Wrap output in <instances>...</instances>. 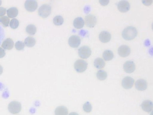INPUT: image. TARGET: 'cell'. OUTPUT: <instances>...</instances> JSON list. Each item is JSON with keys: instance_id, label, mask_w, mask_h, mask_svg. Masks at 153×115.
<instances>
[{"instance_id": "cell-1", "label": "cell", "mask_w": 153, "mask_h": 115, "mask_svg": "<svg viewBox=\"0 0 153 115\" xmlns=\"http://www.w3.org/2000/svg\"><path fill=\"white\" fill-rule=\"evenodd\" d=\"M138 32L136 28L129 26L126 27L123 31L122 35L123 38L126 41H131L136 38Z\"/></svg>"}, {"instance_id": "cell-2", "label": "cell", "mask_w": 153, "mask_h": 115, "mask_svg": "<svg viewBox=\"0 0 153 115\" xmlns=\"http://www.w3.org/2000/svg\"><path fill=\"white\" fill-rule=\"evenodd\" d=\"M52 8L51 6L44 4L38 9V15L42 18H45L49 16L51 13Z\"/></svg>"}, {"instance_id": "cell-3", "label": "cell", "mask_w": 153, "mask_h": 115, "mask_svg": "<svg viewBox=\"0 0 153 115\" xmlns=\"http://www.w3.org/2000/svg\"><path fill=\"white\" fill-rule=\"evenodd\" d=\"M8 108L9 112L12 114H18L21 111L22 106L21 103L19 102L14 101L9 104Z\"/></svg>"}, {"instance_id": "cell-4", "label": "cell", "mask_w": 153, "mask_h": 115, "mask_svg": "<svg viewBox=\"0 0 153 115\" xmlns=\"http://www.w3.org/2000/svg\"><path fill=\"white\" fill-rule=\"evenodd\" d=\"M87 66V62L83 60H78L74 64L75 70L78 73H83L86 70Z\"/></svg>"}, {"instance_id": "cell-5", "label": "cell", "mask_w": 153, "mask_h": 115, "mask_svg": "<svg viewBox=\"0 0 153 115\" xmlns=\"http://www.w3.org/2000/svg\"><path fill=\"white\" fill-rule=\"evenodd\" d=\"M92 51L89 47L87 46H83L79 48L78 50V54L81 58H88L91 55Z\"/></svg>"}, {"instance_id": "cell-6", "label": "cell", "mask_w": 153, "mask_h": 115, "mask_svg": "<svg viewBox=\"0 0 153 115\" xmlns=\"http://www.w3.org/2000/svg\"><path fill=\"white\" fill-rule=\"evenodd\" d=\"M25 7L28 12H34L38 7V3L35 0H27L25 2Z\"/></svg>"}, {"instance_id": "cell-7", "label": "cell", "mask_w": 153, "mask_h": 115, "mask_svg": "<svg viewBox=\"0 0 153 115\" xmlns=\"http://www.w3.org/2000/svg\"><path fill=\"white\" fill-rule=\"evenodd\" d=\"M85 23L87 26L88 27H94L96 25L97 19L94 15L89 14L85 17Z\"/></svg>"}, {"instance_id": "cell-8", "label": "cell", "mask_w": 153, "mask_h": 115, "mask_svg": "<svg viewBox=\"0 0 153 115\" xmlns=\"http://www.w3.org/2000/svg\"><path fill=\"white\" fill-rule=\"evenodd\" d=\"M80 43L81 39L77 35H72L69 38L68 44L71 48H78L80 45Z\"/></svg>"}, {"instance_id": "cell-9", "label": "cell", "mask_w": 153, "mask_h": 115, "mask_svg": "<svg viewBox=\"0 0 153 115\" xmlns=\"http://www.w3.org/2000/svg\"><path fill=\"white\" fill-rule=\"evenodd\" d=\"M117 7L120 12L126 13L129 10L130 5L127 1H121L118 3Z\"/></svg>"}, {"instance_id": "cell-10", "label": "cell", "mask_w": 153, "mask_h": 115, "mask_svg": "<svg viewBox=\"0 0 153 115\" xmlns=\"http://www.w3.org/2000/svg\"><path fill=\"white\" fill-rule=\"evenodd\" d=\"M134 80L130 77H126L122 81V85L125 89H129L132 87L134 83Z\"/></svg>"}, {"instance_id": "cell-11", "label": "cell", "mask_w": 153, "mask_h": 115, "mask_svg": "<svg viewBox=\"0 0 153 115\" xmlns=\"http://www.w3.org/2000/svg\"><path fill=\"white\" fill-rule=\"evenodd\" d=\"M118 51L120 56L125 58L128 57L130 54L131 49L127 45H123L119 47Z\"/></svg>"}, {"instance_id": "cell-12", "label": "cell", "mask_w": 153, "mask_h": 115, "mask_svg": "<svg viewBox=\"0 0 153 115\" xmlns=\"http://www.w3.org/2000/svg\"><path fill=\"white\" fill-rule=\"evenodd\" d=\"M123 67L124 71L128 74L133 73L136 69L135 63L131 60L126 61L123 65Z\"/></svg>"}, {"instance_id": "cell-13", "label": "cell", "mask_w": 153, "mask_h": 115, "mask_svg": "<svg viewBox=\"0 0 153 115\" xmlns=\"http://www.w3.org/2000/svg\"><path fill=\"white\" fill-rule=\"evenodd\" d=\"M135 87L138 91H145L147 88V83L144 79H139L135 83Z\"/></svg>"}, {"instance_id": "cell-14", "label": "cell", "mask_w": 153, "mask_h": 115, "mask_svg": "<svg viewBox=\"0 0 153 115\" xmlns=\"http://www.w3.org/2000/svg\"><path fill=\"white\" fill-rule=\"evenodd\" d=\"M111 35L107 31H103L100 33L99 35V40L104 43L109 42L111 41Z\"/></svg>"}, {"instance_id": "cell-15", "label": "cell", "mask_w": 153, "mask_h": 115, "mask_svg": "<svg viewBox=\"0 0 153 115\" xmlns=\"http://www.w3.org/2000/svg\"><path fill=\"white\" fill-rule=\"evenodd\" d=\"M141 108L144 111L149 112L153 109V102L149 100H146L143 102L141 105Z\"/></svg>"}, {"instance_id": "cell-16", "label": "cell", "mask_w": 153, "mask_h": 115, "mask_svg": "<svg viewBox=\"0 0 153 115\" xmlns=\"http://www.w3.org/2000/svg\"><path fill=\"white\" fill-rule=\"evenodd\" d=\"M14 46V42L13 40L10 38H7L3 41L1 44V47L4 49L11 50Z\"/></svg>"}, {"instance_id": "cell-17", "label": "cell", "mask_w": 153, "mask_h": 115, "mask_svg": "<svg viewBox=\"0 0 153 115\" xmlns=\"http://www.w3.org/2000/svg\"><path fill=\"white\" fill-rule=\"evenodd\" d=\"M85 21L81 17H77L73 21V26L75 28L78 29H81L85 25Z\"/></svg>"}, {"instance_id": "cell-18", "label": "cell", "mask_w": 153, "mask_h": 115, "mask_svg": "<svg viewBox=\"0 0 153 115\" xmlns=\"http://www.w3.org/2000/svg\"><path fill=\"white\" fill-rule=\"evenodd\" d=\"M54 113L55 115H68V111L66 107L60 106L55 109Z\"/></svg>"}, {"instance_id": "cell-19", "label": "cell", "mask_w": 153, "mask_h": 115, "mask_svg": "<svg viewBox=\"0 0 153 115\" xmlns=\"http://www.w3.org/2000/svg\"><path fill=\"white\" fill-rule=\"evenodd\" d=\"M18 10L16 7H11L7 10V14L9 18H15L18 15Z\"/></svg>"}, {"instance_id": "cell-20", "label": "cell", "mask_w": 153, "mask_h": 115, "mask_svg": "<svg viewBox=\"0 0 153 115\" xmlns=\"http://www.w3.org/2000/svg\"><path fill=\"white\" fill-rule=\"evenodd\" d=\"M94 66L97 69H101L104 67L105 62L101 58H97L94 61Z\"/></svg>"}, {"instance_id": "cell-21", "label": "cell", "mask_w": 153, "mask_h": 115, "mask_svg": "<svg viewBox=\"0 0 153 115\" xmlns=\"http://www.w3.org/2000/svg\"><path fill=\"white\" fill-rule=\"evenodd\" d=\"M36 43L35 39L33 37H28L26 38L25 41V44L29 48H32L35 46Z\"/></svg>"}, {"instance_id": "cell-22", "label": "cell", "mask_w": 153, "mask_h": 115, "mask_svg": "<svg viewBox=\"0 0 153 115\" xmlns=\"http://www.w3.org/2000/svg\"><path fill=\"white\" fill-rule=\"evenodd\" d=\"M103 58L106 61L111 60L114 58V53L111 51L107 50L105 51L103 53Z\"/></svg>"}, {"instance_id": "cell-23", "label": "cell", "mask_w": 153, "mask_h": 115, "mask_svg": "<svg viewBox=\"0 0 153 115\" xmlns=\"http://www.w3.org/2000/svg\"><path fill=\"white\" fill-rule=\"evenodd\" d=\"M26 31L29 35H34L36 33V27L34 25H28L26 28Z\"/></svg>"}, {"instance_id": "cell-24", "label": "cell", "mask_w": 153, "mask_h": 115, "mask_svg": "<svg viewBox=\"0 0 153 115\" xmlns=\"http://www.w3.org/2000/svg\"><path fill=\"white\" fill-rule=\"evenodd\" d=\"M96 75L97 79L100 81H103L105 80L107 77V73L103 70H100L97 71Z\"/></svg>"}, {"instance_id": "cell-25", "label": "cell", "mask_w": 153, "mask_h": 115, "mask_svg": "<svg viewBox=\"0 0 153 115\" xmlns=\"http://www.w3.org/2000/svg\"><path fill=\"white\" fill-rule=\"evenodd\" d=\"M63 22H64V19L61 16H56L53 18V23L55 25L58 26L62 25L63 24Z\"/></svg>"}, {"instance_id": "cell-26", "label": "cell", "mask_w": 153, "mask_h": 115, "mask_svg": "<svg viewBox=\"0 0 153 115\" xmlns=\"http://www.w3.org/2000/svg\"><path fill=\"white\" fill-rule=\"evenodd\" d=\"M10 21V18L6 16L0 18V24H1L4 27H7L9 26Z\"/></svg>"}, {"instance_id": "cell-27", "label": "cell", "mask_w": 153, "mask_h": 115, "mask_svg": "<svg viewBox=\"0 0 153 115\" xmlns=\"http://www.w3.org/2000/svg\"><path fill=\"white\" fill-rule=\"evenodd\" d=\"M19 21L16 18H13L10 23V26L12 29H16L19 26Z\"/></svg>"}, {"instance_id": "cell-28", "label": "cell", "mask_w": 153, "mask_h": 115, "mask_svg": "<svg viewBox=\"0 0 153 115\" xmlns=\"http://www.w3.org/2000/svg\"><path fill=\"white\" fill-rule=\"evenodd\" d=\"M83 108L85 112L89 113L92 111V105L89 102H87L83 105Z\"/></svg>"}, {"instance_id": "cell-29", "label": "cell", "mask_w": 153, "mask_h": 115, "mask_svg": "<svg viewBox=\"0 0 153 115\" xmlns=\"http://www.w3.org/2000/svg\"><path fill=\"white\" fill-rule=\"evenodd\" d=\"M15 48L18 51H22L25 48V44L24 42L18 41L15 44Z\"/></svg>"}, {"instance_id": "cell-30", "label": "cell", "mask_w": 153, "mask_h": 115, "mask_svg": "<svg viewBox=\"0 0 153 115\" xmlns=\"http://www.w3.org/2000/svg\"><path fill=\"white\" fill-rule=\"evenodd\" d=\"M5 38V32L2 27L0 25V45Z\"/></svg>"}, {"instance_id": "cell-31", "label": "cell", "mask_w": 153, "mask_h": 115, "mask_svg": "<svg viewBox=\"0 0 153 115\" xmlns=\"http://www.w3.org/2000/svg\"><path fill=\"white\" fill-rule=\"evenodd\" d=\"M7 12V10L3 7H0V17L5 15Z\"/></svg>"}, {"instance_id": "cell-32", "label": "cell", "mask_w": 153, "mask_h": 115, "mask_svg": "<svg viewBox=\"0 0 153 115\" xmlns=\"http://www.w3.org/2000/svg\"><path fill=\"white\" fill-rule=\"evenodd\" d=\"M152 2H153V1H152V0H150V1H149V0H147V1H144V0H143V1H142V3L145 6H147L151 5Z\"/></svg>"}, {"instance_id": "cell-33", "label": "cell", "mask_w": 153, "mask_h": 115, "mask_svg": "<svg viewBox=\"0 0 153 115\" xmlns=\"http://www.w3.org/2000/svg\"><path fill=\"white\" fill-rule=\"evenodd\" d=\"M6 55L5 50L2 48H0V58H4Z\"/></svg>"}, {"instance_id": "cell-34", "label": "cell", "mask_w": 153, "mask_h": 115, "mask_svg": "<svg viewBox=\"0 0 153 115\" xmlns=\"http://www.w3.org/2000/svg\"><path fill=\"white\" fill-rule=\"evenodd\" d=\"M99 2H100V4H101V5L103 6H106V5H108L109 3V1L108 0V1H102V0H100L99 1Z\"/></svg>"}, {"instance_id": "cell-35", "label": "cell", "mask_w": 153, "mask_h": 115, "mask_svg": "<svg viewBox=\"0 0 153 115\" xmlns=\"http://www.w3.org/2000/svg\"><path fill=\"white\" fill-rule=\"evenodd\" d=\"M3 69L2 68V66L0 65V75L3 73Z\"/></svg>"}, {"instance_id": "cell-36", "label": "cell", "mask_w": 153, "mask_h": 115, "mask_svg": "<svg viewBox=\"0 0 153 115\" xmlns=\"http://www.w3.org/2000/svg\"><path fill=\"white\" fill-rule=\"evenodd\" d=\"M68 115H79V114L78 113H76V112H71Z\"/></svg>"}, {"instance_id": "cell-37", "label": "cell", "mask_w": 153, "mask_h": 115, "mask_svg": "<svg viewBox=\"0 0 153 115\" xmlns=\"http://www.w3.org/2000/svg\"><path fill=\"white\" fill-rule=\"evenodd\" d=\"M1 3H2V1L0 0V6H1Z\"/></svg>"}]
</instances>
